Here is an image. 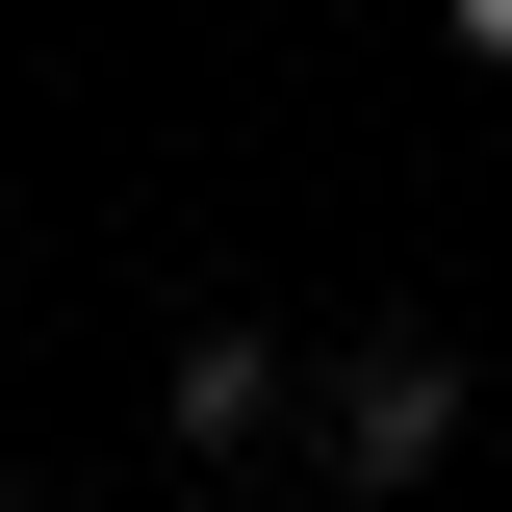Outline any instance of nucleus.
Segmentation results:
<instances>
[{"label": "nucleus", "mask_w": 512, "mask_h": 512, "mask_svg": "<svg viewBox=\"0 0 512 512\" xmlns=\"http://www.w3.org/2000/svg\"><path fill=\"white\" fill-rule=\"evenodd\" d=\"M461 410H487V384H461V333H333V359H308V461H333L359 512H410V487H436V461H461Z\"/></svg>", "instance_id": "1"}, {"label": "nucleus", "mask_w": 512, "mask_h": 512, "mask_svg": "<svg viewBox=\"0 0 512 512\" xmlns=\"http://www.w3.org/2000/svg\"><path fill=\"white\" fill-rule=\"evenodd\" d=\"M256 436H308V359H282L256 308H205L180 359H154V461H256Z\"/></svg>", "instance_id": "2"}, {"label": "nucleus", "mask_w": 512, "mask_h": 512, "mask_svg": "<svg viewBox=\"0 0 512 512\" xmlns=\"http://www.w3.org/2000/svg\"><path fill=\"white\" fill-rule=\"evenodd\" d=\"M436 26H461V52H487V77H512V0H436Z\"/></svg>", "instance_id": "3"}]
</instances>
